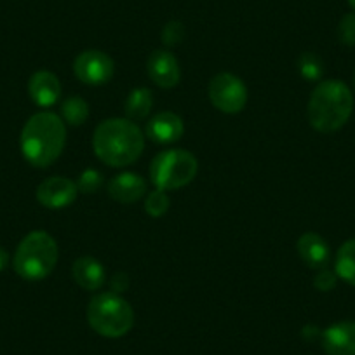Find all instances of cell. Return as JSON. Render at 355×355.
I'll return each instance as SVG.
<instances>
[{"label": "cell", "mask_w": 355, "mask_h": 355, "mask_svg": "<svg viewBox=\"0 0 355 355\" xmlns=\"http://www.w3.org/2000/svg\"><path fill=\"white\" fill-rule=\"evenodd\" d=\"M93 148L101 162L124 167L141 157L145 136L129 119H108L94 129Z\"/></svg>", "instance_id": "obj_1"}, {"label": "cell", "mask_w": 355, "mask_h": 355, "mask_svg": "<svg viewBox=\"0 0 355 355\" xmlns=\"http://www.w3.org/2000/svg\"><path fill=\"white\" fill-rule=\"evenodd\" d=\"M23 157L35 167H49L67 145V128L60 115L39 112L21 131Z\"/></svg>", "instance_id": "obj_2"}, {"label": "cell", "mask_w": 355, "mask_h": 355, "mask_svg": "<svg viewBox=\"0 0 355 355\" xmlns=\"http://www.w3.org/2000/svg\"><path fill=\"white\" fill-rule=\"evenodd\" d=\"M354 112V96L347 84L331 78L317 84L309 101V122L315 131L329 135L343 128Z\"/></svg>", "instance_id": "obj_3"}, {"label": "cell", "mask_w": 355, "mask_h": 355, "mask_svg": "<svg viewBox=\"0 0 355 355\" xmlns=\"http://www.w3.org/2000/svg\"><path fill=\"white\" fill-rule=\"evenodd\" d=\"M58 254L56 241L47 232L33 230L19 242L12 265L21 279L42 281L54 270Z\"/></svg>", "instance_id": "obj_4"}, {"label": "cell", "mask_w": 355, "mask_h": 355, "mask_svg": "<svg viewBox=\"0 0 355 355\" xmlns=\"http://www.w3.org/2000/svg\"><path fill=\"white\" fill-rule=\"evenodd\" d=\"M89 326L105 338H121L135 326V310L117 293H100L87 306Z\"/></svg>", "instance_id": "obj_5"}, {"label": "cell", "mask_w": 355, "mask_h": 355, "mask_svg": "<svg viewBox=\"0 0 355 355\" xmlns=\"http://www.w3.org/2000/svg\"><path fill=\"white\" fill-rule=\"evenodd\" d=\"M199 164L190 152L182 148L164 150L150 164V180L159 190L183 189L193 182Z\"/></svg>", "instance_id": "obj_6"}, {"label": "cell", "mask_w": 355, "mask_h": 355, "mask_svg": "<svg viewBox=\"0 0 355 355\" xmlns=\"http://www.w3.org/2000/svg\"><path fill=\"white\" fill-rule=\"evenodd\" d=\"M209 100L223 114H239L248 103V87L234 73H218L209 82Z\"/></svg>", "instance_id": "obj_7"}, {"label": "cell", "mask_w": 355, "mask_h": 355, "mask_svg": "<svg viewBox=\"0 0 355 355\" xmlns=\"http://www.w3.org/2000/svg\"><path fill=\"white\" fill-rule=\"evenodd\" d=\"M114 60L103 51L89 49L75 58L73 71L80 82L87 85H103L114 77Z\"/></svg>", "instance_id": "obj_8"}, {"label": "cell", "mask_w": 355, "mask_h": 355, "mask_svg": "<svg viewBox=\"0 0 355 355\" xmlns=\"http://www.w3.org/2000/svg\"><path fill=\"white\" fill-rule=\"evenodd\" d=\"M77 183L63 176H51L37 187V200L47 209H63L75 202Z\"/></svg>", "instance_id": "obj_9"}, {"label": "cell", "mask_w": 355, "mask_h": 355, "mask_svg": "<svg viewBox=\"0 0 355 355\" xmlns=\"http://www.w3.org/2000/svg\"><path fill=\"white\" fill-rule=\"evenodd\" d=\"M148 75L153 80V84H157L162 89H171L180 82V64L178 60L174 58L173 53L164 49H157L150 54L148 63Z\"/></svg>", "instance_id": "obj_10"}, {"label": "cell", "mask_w": 355, "mask_h": 355, "mask_svg": "<svg viewBox=\"0 0 355 355\" xmlns=\"http://www.w3.org/2000/svg\"><path fill=\"white\" fill-rule=\"evenodd\" d=\"M322 348L327 355H355V320L327 327L322 333Z\"/></svg>", "instance_id": "obj_11"}, {"label": "cell", "mask_w": 355, "mask_h": 355, "mask_svg": "<svg viewBox=\"0 0 355 355\" xmlns=\"http://www.w3.org/2000/svg\"><path fill=\"white\" fill-rule=\"evenodd\" d=\"M28 93L33 103L40 108H49L58 103L61 96L60 78L53 71L40 70L30 77Z\"/></svg>", "instance_id": "obj_12"}, {"label": "cell", "mask_w": 355, "mask_h": 355, "mask_svg": "<svg viewBox=\"0 0 355 355\" xmlns=\"http://www.w3.org/2000/svg\"><path fill=\"white\" fill-rule=\"evenodd\" d=\"M185 132L183 121L173 112H160L153 115L146 124V136L159 145L174 143Z\"/></svg>", "instance_id": "obj_13"}, {"label": "cell", "mask_w": 355, "mask_h": 355, "mask_svg": "<svg viewBox=\"0 0 355 355\" xmlns=\"http://www.w3.org/2000/svg\"><path fill=\"white\" fill-rule=\"evenodd\" d=\"M108 196L121 204H132L146 192V182L136 173H121L108 182Z\"/></svg>", "instance_id": "obj_14"}, {"label": "cell", "mask_w": 355, "mask_h": 355, "mask_svg": "<svg viewBox=\"0 0 355 355\" xmlns=\"http://www.w3.org/2000/svg\"><path fill=\"white\" fill-rule=\"evenodd\" d=\"M71 275H73L75 282L85 291H98L107 282L103 265L93 256H82V258L75 259L73 266H71Z\"/></svg>", "instance_id": "obj_15"}, {"label": "cell", "mask_w": 355, "mask_h": 355, "mask_svg": "<svg viewBox=\"0 0 355 355\" xmlns=\"http://www.w3.org/2000/svg\"><path fill=\"white\" fill-rule=\"evenodd\" d=\"M296 248H298V254L302 258V261L306 266H310V268L320 270L329 261V245L315 232H306V234H303L298 239Z\"/></svg>", "instance_id": "obj_16"}, {"label": "cell", "mask_w": 355, "mask_h": 355, "mask_svg": "<svg viewBox=\"0 0 355 355\" xmlns=\"http://www.w3.org/2000/svg\"><path fill=\"white\" fill-rule=\"evenodd\" d=\"M152 105V91L146 87H136L132 89L128 100H125V115L129 117V121H141V119L148 117Z\"/></svg>", "instance_id": "obj_17"}, {"label": "cell", "mask_w": 355, "mask_h": 355, "mask_svg": "<svg viewBox=\"0 0 355 355\" xmlns=\"http://www.w3.org/2000/svg\"><path fill=\"white\" fill-rule=\"evenodd\" d=\"M334 270H336L338 277L355 286V239H350L338 249Z\"/></svg>", "instance_id": "obj_18"}, {"label": "cell", "mask_w": 355, "mask_h": 355, "mask_svg": "<svg viewBox=\"0 0 355 355\" xmlns=\"http://www.w3.org/2000/svg\"><path fill=\"white\" fill-rule=\"evenodd\" d=\"M61 119L70 125H82L89 119V105L78 96L67 98L61 105Z\"/></svg>", "instance_id": "obj_19"}, {"label": "cell", "mask_w": 355, "mask_h": 355, "mask_svg": "<svg viewBox=\"0 0 355 355\" xmlns=\"http://www.w3.org/2000/svg\"><path fill=\"white\" fill-rule=\"evenodd\" d=\"M298 71L305 80L317 82L324 75V61L315 53H303L298 58Z\"/></svg>", "instance_id": "obj_20"}, {"label": "cell", "mask_w": 355, "mask_h": 355, "mask_svg": "<svg viewBox=\"0 0 355 355\" xmlns=\"http://www.w3.org/2000/svg\"><path fill=\"white\" fill-rule=\"evenodd\" d=\"M171 206L169 196H167L164 190H153V192L148 193L145 200V211L153 218H160L167 213Z\"/></svg>", "instance_id": "obj_21"}, {"label": "cell", "mask_w": 355, "mask_h": 355, "mask_svg": "<svg viewBox=\"0 0 355 355\" xmlns=\"http://www.w3.org/2000/svg\"><path fill=\"white\" fill-rule=\"evenodd\" d=\"M101 185H103V174L96 169H85L77 180L78 192L85 193V196L98 192Z\"/></svg>", "instance_id": "obj_22"}, {"label": "cell", "mask_w": 355, "mask_h": 355, "mask_svg": "<svg viewBox=\"0 0 355 355\" xmlns=\"http://www.w3.org/2000/svg\"><path fill=\"white\" fill-rule=\"evenodd\" d=\"M338 39L343 46H355V12L345 15L338 25Z\"/></svg>", "instance_id": "obj_23"}, {"label": "cell", "mask_w": 355, "mask_h": 355, "mask_svg": "<svg viewBox=\"0 0 355 355\" xmlns=\"http://www.w3.org/2000/svg\"><path fill=\"white\" fill-rule=\"evenodd\" d=\"M185 39V26L180 21H169L162 30V42L167 47H174L182 44Z\"/></svg>", "instance_id": "obj_24"}, {"label": "cell", "mask_w": 355, "mask_h": 355, "mask_svg": "<svg viewBox=\"0 0 355 355\" xmlns=\"http://www.w3.org/2000/svg\"><path fill=\"white\" fill-rule=\"evenodd\" d=\"M336 282H338L336 272L326 270V268H322V270L313 277V286H315V289H319V291H324V293L333 291V289L336 288Z\"/></svg>", "instance_id": "obj_25"}, {"label": "cell", "mask_w": 355, "mask_h": 355, "mask_svg": "<svg viewBox=\"0 0 355 355\" xmlns=\"http://www.w3.org/2000/svg\"><path fill=\"white\" fill-rule=\"evenodd\" d=\"M112 293H124L129 289V277L128 274H115L114 277L110 279Z\"/></svg>", "instance_id": "obj_26"}, {"label": "cell", "mask_w": 355, "mask_h": 355, "mask_svg": "<svg viewBox=\"0 0 355 355\" xmlns=\"http://www.w3.org/2000/svg\"><path fill=\"white\" fill-rule=\"evenodd\" d=\"M9 263V254L4 248H0V272L4 270Z\"/></svg>", "instance_id": "obj_27"}, {"label": "cell", "mask_w": 355, "mask_h": 355, "mask_svg": "<svg viewBox=\"0 0 355 355\" xmlns=\"http://www.w3.org/2000/svg\"><path fill=\"white\" fill-rule=\"evenodd\" d=\"M348 4H350V8L355 11V0H348Z\"/></svg>", "instance_id": "obj_28"}, {"label": "cell", "mask_w": 355, "mask_h": 355, "mask_svg": "<svg viewBox=\"0 0 355 355\" xmlns=\"http://www.w3.org/2000/svg\"><path fill=\"white\" fill-rule=\"evenodd\" d=\"M354 87H355V75H354Z\"/></svg>", "instance_id": "obj_29"}]
</instances>
